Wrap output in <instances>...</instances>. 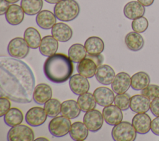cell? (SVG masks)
Listing matches in <instances>:
<instances>
[{"label":"cell","instance_id":"obj_5","mask_svg":"<svg viewBox=\"0 0 159 141\" xmlns=\"http://www.w3.org/2000/svg\"><path fill=\"white\" fill-rule=\"evenodd\" d=\"M71 126L70 119L62 115L56 116L50 121L48 130L53 136L61 137L70 132Z\"/></svg>","mask_w":159,"mask_h":141},{"label":"cell","instance_id":"obj_14","mask_svg":"<svg viewBox=\"0 0 159 141\" xmlns=\"http://www.w3.org/2000/svg\"><path fill=\"white\" fill-rule=\"evenodd\" d=\"M151 122L150 116L146 113H137L132 120V125L137 133L140 134H145L150 131Z\"/></svg>","mask_w":159,"mask_h":141},{"label":"cell","instance_id":"obj_9","mask_svg":"<svg viewBox=\"0 0 159 141\" xmlns=\"http://www.w3.org/2000/svg\"><path fill=\"white\" fill-rule=\"evenodd\" d=\"M47 114L44 108L41 107H33L28 110L25 114L26 122L32 127H38L46 121Z\"/></svg>","mask_w":159,"mask_h":141},{"label":"cell","instance_id":"obj_20","mask_svg":"<svg viewBox=\"0 0 159 141\" xmlns=\"http://www.w3.org/2000/svg\"><path fill=\"white\" fill-rule=\"evenodd\" d=\"M124 14L129 19L134 20L143 16L145 12L144 6L139 1H132L127 2L124 7Z\"/></svg>","mask_w":159,"mask_h":141},{"label":"cell","instance_id":"obj_26","mask_svg":"<svg viewBox=\"0 0 159 141\" xmlns=\"http://www.w3.org/2000/svg\"><path fill=\"white\" fill-rule=\"evenodd\" d=\"M125 43L129 50L137 52L143 48L144 40L139 33L133 31L128 33L125 35Z\"/></svg>","mask_w":159,"mask_h":141},{"label":"cell","instance_id":"obj_31","mask_svg":"<svg viewBox=\"0 0 159 141\" xmlns=\"http://www.w3.org/2000/svg\"><path fill=\"white\" fill-rule=\"evenodd\" d=\"M20 6L25 14L34 16L41 11L43 0H21Z\"/></svg>","mask_w":159,"mask_h":141},{"label":"cell","instance_id":"obj_33","mask_svg":"<svg viewBox=\"0 0 159 141\" xmlns=\"http://www.w3.org/2000/svg\"><path fill=\"white\" fill-rule=\"evenodd\" d=\"M68 57L74 63H79L87 55V52L84 45L80 43L73 44L68 49Z\"/></svg>","mask_w":159,"mask_h":141},{"label":"cell","instance_id":"obj_41","mask_svg":"<svg viewBox=\"0 0 159 141\" xmlns=\"http://www.w3.org/2000/svg\"><path fill=\"white\" fill-rule=\"evenodd\" d=\"M10 6V3L6 0H0V15H4L6 13L8 8Z\"/></svg>","mask_w":159,"mask_h":141},{"label":"cell","instance_id":"obj_29","mask_svg":"<svg viewBox=\"0 0 159 141\" xmlns=\"http://www.w3.org/2000/svg\"><path fill=\"white\" fill-rule=\"evenodd\" d=\"M150 77L148 75L143 71H139L131 77V87L136 91L142 90L150 84Z\"/></svg>","mask_w":159,"mask_h":141},{"label":"cell","instance_id":"obj_34","mask_svg":"<svg viewBox=\"0 0 159 141\" xmlns=\"http://www.w3.org/2000/svg\"><path fill=\"white\" fill-rule=\"evenodd\" d=\"M61 103L55 98H51L44 104V109L50 117H55L61 112Z\"/></svg>","mask_w":159,"mask_h":141},{"label":"cell","instance_id":"obj_6","mask_svg":"<svg viewBox=\"0 0 159 141\" xmlns=\"http://www.w3.org/2000/svg\"><path fill=\"white\" fill-rule=\"evenodd\" d=\"M7 139L9 141H32L34 140V133L29 126L19 124L11 127Z\"/></svg>","mask_w":159,"mask_h":141},{"label":"cell","instance_id":"obj_30","mask_svg":"<svg viewBox=\"0 0 159 141\" xmlns=\"http://www.w3.org/2000/svg\"><path fill=\"white\" fill-rule=\"evenodd\" d=\"M24 119L22 112L18 108H11L4 116V121L5 124L9 126L13 127L20 124Z\"/></svg>","mask_w":159,"mask_h":141},{"label":"cell","instance_id":"obj_36","mask_svg":"<svg viewBox=\"0 0 159 141\" xmlns=\"http://www.w3.org/2000/svg\"><path fill=\"white\" fill-rule=\"evenodd\" d=\"M132 29L138 33L144 32L148 27V20L145 17H140L133 20L132 22Z\"/></svg>","mask_w":159,"mask_h":141},{"label":"cell","instance_id":"obj_22","mask_svg":"<svg viewBox=\"0 0 159 141\" xmlns=\"http://www.w3.org/2000/svg\"><path fill=\"white\" fill-rule=\"evenodd\" d=\"M58 48V40L52 35H46L42 39L39 51L42 55L50 57L56 53Z\"/></svg>","mask_w":159,"mask_h":141},{"label":"cell","instance_id":"obj_10","mask_svg":"<svg viewBox=\"0 0 159 141\" xmlns=\"http://www.w3.org/2000/svg\"><path fill=\"white\" fill-rule=\"evenodd\" d=\"M69 86L75 94L80 96L89 91L90 84L87 78L78 73L75 74L70 77Z\"/></svg>","mask_w":159,"mask_h":141},{"label":"cell","instance_id":"obj_2","mask_svg":"<svg viewBox=\"0 0 159 141\" xmlns=\"http://www.w3.org/2000/svg\"><path fill=\"white\" fill-rule=\"evenodd\" d=\"M43 69L45 76L49 81L60 84L70 78L73 72V65L69 57L59 53L48 57Z\"/></svg>","mask_w":159,"mask_h":141},{"label":"cell","instance_id":"obj_1","mask_svg":"<svg viewBox=\"0 0 159 141\" xmlns=\"http://www.w3.org/2000/svg\"><path fill=\"white\" fill-rule=\"evenodd\" d=\"M35 83L33 72L25 62L13 57H1V96L4 95L17 103L30 102Z\"/></svg>","mask_w":159,"mask_h":141},{"label":"cell","instance_id":"obj_44","mask_svg":"<svg viewBox=\"0 0 159 141\" xmlns=\"http://www.w3.org/2000/svg\"><path fill=\"white\" fill-rule=\"evenodd\" d=\"M6 1H7L8 2L11 3V4H14L17 2H18L19 0H6Z\"/></svg>","mask_w":159,"mask_h":141},{"label":"cell","instance_id":"obj_25","mask_svg":"<svg viewBox=\"0 0 159 141\" xmlns=\"http://www.w3.org/2000/svg\"><path fill=\"white\" fill-rule=\"evenodd\" d=\"M81 111L78 103L75 100H66L61 103V114L69 119H73L78 117Z\"/></svg>","mask_w":159,"mask_h":141},{"label":"cell","instance_id":"obj_24","mask_svg":"<svg viewBox=\"0 0 159 141\" xmlns=\"http://www.w3.org/2000/svg\"><path fill=\"white\" fill-rule=\"evenodd\" d=\"M84 47L88 55L96 56L101 55L104 49V43L99 37L92 36L86 39L84 42Z\"/></svg>","mask_w":159,"mask_h":141},{"label":"cell","instance_id":"obj_18","mask_svg":"<svg viewBox=\"0 0 159 141\" xmlns=\"http://www.w3.org/2000/svg\"><path fill=\"white\" fill-rule=\"evenodd\" d=\"M52 90L51 87L45 83L37 84L34 90L33 99L38 104H44L52 98Z\"/></svg>","mask_w":159,"mask_h":141},{"label":"cell","instance_id":"obj_13","mask_svg":"<svg viewBox=\"0 0 159 141\" xmlns=\"http://www.w3.org/2000/svg\"><path fill=\"white\" fill-rule=\"evenodd\" d=\"M93 95L97 104L102 107L111 105L115 98L114 91L104 86L97 88L94 91Z\"/></svg>","mask_w":159,"mask_h":141},{"label":"cell","instance_id":"obj_35","mask_svg":"<svg viewBox=\"0 0 159 141\" xmlns=\"http://www.w3.org/2000/svg\"><path fill=\"white\" fill-rule=\"evenodd\" d=\"M130 96L127 93L117 94L114 98V104L122 111L127 110L130 107Z\"/></svg>","mask_w":159,"mask_h":141},{"label":"cell","instance_id":"obj_40","mask_svg":"<svg viewBox=\"0 0 159 141\" xmlns=\"http://www.w3.org/2000/svg\"><path fill=\"white\" fill-rule=\"evenodd\" d=\"M150 130L155 135H159V117H156L152 121Z\"/></svg>","mask_w":159,"mask_h":141},{"label":"cell","instance_id":"obj_7","mask_svg":"<svg viewBox=\"0 0 159 141\" xmlns=\"http://www.w3.org/2000/svg\"><path fill=\"white\" fill-rule=\"evenodd\" d=\"M30 47L24 39L15 37L10 40L7 45V52L13 58H24L29 53Z\"/></svg>","mask_w":159,"mask_h":141},{"label":"cell","instance_id":"obj_4","mask_svg":"<svg viewBox=\"0 0 159 141\" xmlns=\"http://www.w3.org/2000/svg\"><path fill=\"white\" fill-rule=\"evenodd\" d=\"M111 135L115 141H134L137 137V132L132 124L124 121L114 125Z\"/></svg>","mask_w":159,"mask_h":141},{"label":"cell","instance_id":"obj_43","mask_svg":"<svg viewBox=\"0 0 159 141\" xmlns=\"http://www.w3.org/2000/svg\"><path fill=\"white\" fill-rule=\"evenodd\" d=\"M61 1L62 0H45V1H46L49 4H57Z\"/></svg>","mask_w":159,"mask_h":141},{"label":"cell","instance_id":"obj_23","mask_svg":"<svg viewBox=\"0 0 159 141\" xmlns=\"http://www.w3.org/2000/svg\"><path fill=\"white\" fill-rule=\"evenodd\" d=\"M24 11L19 5L12 4L10 5L5 17L7 22L12 25L20 24L24 18Z\"/></svg>","mask_w":159,"mask_h":141},{"label":"cell","instance_id":"obj_28","mask_svg":"<svg viewBox=\"0 0 159 141\" xmlns=\"http://www.w3.org/2000/svg\"><path fill=\"white\" fill-rule=\"evenodd\" d=\"M24 39L30 48L36 49L40 47L42 38L39 32L34 27L27 28L24 34Z\"/></svg>","mask_w":159,"mask_h":141},{"label":"cell","instance_id":"obj_38","mask_svg":"<svg viewBox=\"0 0 159 141\" xmlns=\"http://www.w3.org/2000/svg\"><path fill=\"white\" fill-rule=\"evenodd\" d=\"M11 109V102L7 97L0 98V117H3Z\"/></svg>","mask_w":159,"mask_h":141},{"label":"cell","instance_id":"obj_17","mask_svg":"<svg viewBox=\"0 0 159 141\" xmlns=\"http://www.w3.org/2000/svg\"><path fill=\"white\" fill-rule=\"evenodd\" d=\"M98 66L94 60L86 56L81 61L78 63L76 69L80 75L87 78H91L95 75Z\"/></svg>","mask_w":159,"mask_h":141},{"label":"cell","instance_id":"obj_19","mask_svg":"<svg viewBox=\"0 0 159 141\" xmlns=\"http://www.w3.org/2000/svg\"><path fill=\"white\" fill-rule=\"evenodd\" d=\"M116 74L113 68L108 65H101L98 66L95 77L98 81L104 85L111 84Z\"/></svg>","mask_w":159,"mask_h":141},{"label":"cell","instance_id":"obj_37","mask_svg":"<svg viewBox=\"0 0 159 141\" xmlns=\"http://www.w3.org/2000/svg\"><path fill=\"white\" fill-rule=\"evenodd\" d=\"M141 94L147 97L150 100L159 98V86L149 84L147 87L141 90Z\"/></svg>","mask_w":159,"mask_h":141},{"label":"cell","instance_id":"obj_45","mask_svg":"<svg viewBox=\"0 0 159 141\" xmlns=\"http://www.w3.org/2000/svg\"><path fill=\"white\" fill-rule=\"evenodd\" d=\"M35 140H47V141H48V140L45 137H39V138L36 139Z\"/></svg>","mask_w":159,"mask_h":141},{"label":"cell","instance_id":"obj_21","mask_svg":"<svg viewBox=\"0 0 159 141\" xmlns=\"http://www.w3.org/2000/svg\"><path fill=\"white\" fill-rule=\"evenodd\" d=\"M57 17L54 13L48 10H43L39 12L35 20L39 27L42 29L48 30L52 29L56 24Z\"/></svg>","mask_w":159,"mask_h":141},{"label":"cell","instance_id":"obj_16","mask_svg":"<svg viewBox=\"0 0 159 141\" xmlns=\"http://www.w3.org/2000/svg\"><path fill=\"white\" fill-rule=\"evenodd\" d=\"M150 100L143 94H136L130 98V109L135 113H145L150 107Z\"/></svg>","mask_w":159,"mask_h":141},{"label":"cell","instance_id":"obj_8","mask_svg":"<svg viewBox=\"0 0 159 141\" xmlns=\"http://www.w3.org/2000/svg\"><path fill=\"white\" fill-rule=\"evenodd\" d=\"M102 114L97 109L86 112L83 116V122L89 131L96 132L99 130L104 122Z\"/></svg>","mask_w":159,"mask_h":141},{"label":"cell","instance_id":"obj_27","mask_svg":"<svg viewBox=\"0 0 159 141\" xmlns=\"http://www.w3.org/2000/svg\"><path fill=\"white\" fill-rule=\"evenodd\" d=\"M69 134L73 140L83 141L87 138L89 129L84 122L77 121L71 124Z\"/></svg>","mask_w":159,"mask_h":141},{"label":"cell","instance_id":"obj_32","mask_svg":"<svg viewBox=\"0 0 159 141\" xmlns=\"http://www.w3.org/2000/svg\"><path fill=\"white\" fill-rule=\"evenodd\" d=\"M77 102L83 112L94 109L97 104L93 94L88 92L80 95L77 99Z\"/></svg>","mask_w":159,"mask_h":141},{"label":"cell","instance_id":"obj_12","mask_svg":"<svg viewBox=\"0 0 159 141\" xmlns=\"http://www.w3.org/2000/svg\"><path fill=\"white\" fill-rule=\"evenodd\" d=\"M105 122L110 125H115L122 122L123 114L122 110L114 105L106 106L102 112Z\"/></svg>","mask_w":159,"mask_h":141},{"label":"cell","instance_id":"obj_15","mask_svg":"<svg viewBox=\"0 0 159 141\" xmlns=\"http://www.w3.org/2000/svg\"><path fill=\"white\" fill-rule=\"evenodd\" d=\"M51 33L55 39L61 42H68L73 35L71 28L63 22L56 23L52 28Z\"/></svg>","mask_w":159,"mask_h":141},{"label":"cell","instance_id":"obj_3","mask_svg":"<svg viewBox=\"0 0 159 141\" xmlns=\"http://www.w3.org/2000/svg\"><path fill=\"white\" fill-rule=\"evenodd\" d=\"M53 11L57 19L69 22L78 17L80 7L75 0H62L55 5Z\"/></svg>","mask_w":159,"mask_h":141},{"label":"cell","instance_id":"obj_39","mask_svg":"<svg viewBox=\"0 0 159 141\" xmlns=\"http://www.w3.org/2000/svg\"><path fill=\"white\" fill-rule=\"evenodd\" d=\"M150 109L155 117H159V98L152 101L150 102Z\"/></svg>","mask_w":159,"mask_h":141},{"label":"cell","instance_id":"obj_42","mask_svg":"<svg viewBox=\"0 0 159 141\" xmlns=\"http://www.w3.org/2000/svg\"><path fill=\"white\" fill-rule=\"evenodd\" d=\"M137 1H139L143 6L148 7L151 6L153 3L154 0H137Z\"/></svg>","mask_w":159,"mask_h":141},{"label":"cell","instance_id":"obj_11","mask_svg":"<svg viewBox=\"0 0 159 141\" xmlns=\"http://www.w3.org/2000/svg\"><path fill=\"white\" fill-rule=\"evenodd\" d=\"M131 86V77L125 72L117 73L111 83L112 91L116 94L126 93Z\"/></svg>","mask_w":159,"mask_h":141}]
</instances>
